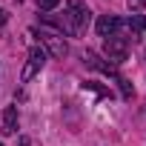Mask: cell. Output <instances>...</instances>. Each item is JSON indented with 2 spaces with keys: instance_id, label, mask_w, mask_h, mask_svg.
Returning a JSON list of instances; mask_svg holds the SVG:
<instances>
[{
  "instance_id": "obj_3",
  "label": "cell",
  "mask_w": 146,
  "mask_h": 146,
  "mask_svg": "<svg viewBox=\"0 0 146 146\" xmlns=\"http://www.w3.org/2000/svg\"><path fill=\"white\" fill-rule=\"evenodd\" d=\"M43 66H46V49H43V46H32V49H29V57H26V66H23V72H20V80L29 83Z\"/></svg>"
},
{
  "instance_id": "obj_13",
  "label": "cell",
  "mask_w": 146,
  "mask_h": 146,
  "mask_svg": "<svg viewBox=\"0 0 146 146\" xmlns=\"http://www.w3.org/2000/svg\"><path fill=\"white\" fill-rule=\"evenodd\" d=\"M0 146H3V143H0Z\"/></svg>"
},
{
  "instance_id": "obj_11",
  "label": "cell",
  "mask_w": 146,
  "mask_h": 146,
  "mask_svg": "<svg viewBox=\"0 0 146 146\" xmlns=\"http://www.w3.org/2000/svg\"><path fill=\"white\" fill-rule=\"evenodd\" d=\"M6 20H9V15H6L3 9H0V26H6Z\"/></svg>"
},
{
  "instance_id": "obj_7",
  "label": "cell",
  "mask_w": 146,
  "mask_h": 146,
  "mask_svg": "<svg viewBox=\"0 0 146 146\" xmlns=\"http://www.w3.org/2000/svg\"><path fill=\"white\" fill-rule=\"evenodd\" d=\"M98 35H100V37L117 35V17H112V15H103V17L98 20Z\"/></svg>"
},
{
  "instance_id": "obj_2",
  "label": "cell",
  "mask_w": 146,
  "mask_h": 146,
  "mask_svg": "<svg viewBox=\"0 0 146 146\" xmlns=\"http://www.w3.org/2000/svg\"><path fill=\"white\" fill-rule=\"evenodd\" d=\"M83 60H86V66H92V69H98V72H103V75H109L117 86H120V98L123 100H132L135 98V89H132V83L120 75V72H117V66H112V63H106L98 52H92V49H86L83 52Z\"/></svg>"
},
{
  "instance_id": "obj_5",
  "label": "cell",
  "mask_w": 146,
  "mask_h": 146,
  "mask_svg": "<svg viewBox=\"0 0 146 146\" xmlns=\"http://www.w3.org/2000/svg\"><path fill=\"white\" fill-rule=\"evenodd\" d=\"M103 52L109 54V60L123 63L129 57V40L123 35H109V37H103Z\"/></svg>"
},
{
  "instance_id": "obj_12",
  "label": "cell",
  "mask_w": 146,
  "mask_h": 146,
  "mask_svg": "<svg viewBox=\"0 0 146 146\" xmlns=\"http://www.w3.org/2000/svg\"><path fill=\"white\" fill-rule=\"evenodd\" d=\"M143 32H146V17H143Z\"/></svg>"
},
{
  "instance_id": "obj_4",
  "label": "cell",
  "mask_w": 146,
  "mask_h": 146,
  "mask_svg": "<svg viewBox=\"0 0 146 146\" xmlns=\"http://www.w3.org/2000/svg\"><path fill=\"white\" fill-rule=\"evenodd\" d=\"M40 43L46 46V52H49L52 57H66V54H69V46H66L63 35L54 32V29H40Z\"/></svg>"
},
{
  "instance_id": "obj_9",
  "label": "cell",
  "mask_w": 146,
  "mask_h": 146,
  "mask_svg": "<svg viewBox=\"0 0 146 146\" xmlns=\"http://www.w3.org/2000/svg\"><path fill=\"white\" fill-rule=\"evenodd\" d=\"M126 6H129L132 15H140V9L146 6V0H126Z\"/></svg>"
},
{
  "instance_id": "obj_8",
  "label": "cell",
  "mask_w": 146,
  "mask_h": 146,
  "mask_svg": "<svg viewBox=\"0 0 146 146\" xmlns=\"http://www.w3.org/2000/svg\"><path fill=\"white\" fill-rule=\"evenodd\" d=\"M83 89H92L98 98H112V92H109V89H103V86H98L95 80H86V83H83Z\"/></svg>"
},
{
  "instance_id": "obj_6",
  "label": "cell",
  "mask_w": 146,
  "mask_h": 146,
  "mask_svg": "<svg viewBox=\"0 0 146 146\" xmlns=\"http://www.w3.org/2000/svg\"><path fill=\"white\" fill-rule=\"evenodd\" d=\"M3 135H15L17 132V106H6L3 109Z\"/></svg>"
},
{
  "instance_id": "obj_1",
  "label": "cell",
  "mask_w": 146,
  "mask_h": 146,
  "mask_svg": "<svg viewBox=\"0 0 146 146\" xmlns=\"http://www.w3.org/2000/svg\"><path fill=\"white\" fill-rule=\"evenodd\" d=\"M43 23L54 26V32H60V35L80 37L86 32V26L92 23V12H89L86 3H80V0H69L60 17H43Z\"/></svg>"
},
{
  "instance_id": "obj_10",
  "label": "cell",
  "mask_w": 146,
  "mask_h": 146,
  "mask_svg": "<svg viewBox=\"0 0 146 146\" xmlns=\"http://www.w3.org/2000/svg\"><path fill=\"white\" fill-rule=\"evenodd\" d=\"M57 3H60V0H37V9H40V12H52Z\"/></svg>"
}]
</instances>
